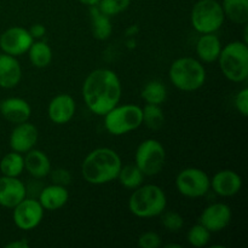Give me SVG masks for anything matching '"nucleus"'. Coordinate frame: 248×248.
Segmentation results:
<instances>
[{
	"instance_id": "nucleus-2",
	"label": "nucleus",
	"mask_w": 248,
	"mask_h": 248,
	"mask_svg": "<svg viewBox=\"0 0 248 248\" xmlns=\"http://www.w3.org/2000/svg\"><path fill=\"white\" fill-rule=\"evenodd\" d=\"M123 167L120 156L110 148H97L86 155L81 165L85 181L93 186L110 183L118 178Z\"/></svg>"
},
{
	"instance_id": "nucleus-28",
	"label": "nucleus",
	"mask_w": 248,
	"mask_h": 248,
	"mask_svg": "<svg viewBox=\"0 0 248 248\" xmlns=\"http://www.w3.org/2000/svg\"><path fill=\"white\" fill-rule=\"evenodd\" d=\"M143 111V124L147 126L149 130L157 131L164 126L165 115L161 107L157 104H145Z\"/></svg>"
},
{
	"instance_id": "nucleus-34",
	"label": "nucleus",
	"mask_w": 248,
	"mask_h": 248,
	"mask_svg": "<svg viewBox=\"0 0 248 248\" xmlns=\"http://www.w3.org/2000/svg\"><path fill=\"white\" fill-rule=\"evenodd\" d=\"M51 178H52L53 184H58V186H67L72 181V174L69 173L68 170L64 169H56L55 171H50Z\"/></svg>"
},
{
	"instance_id": "nucleus-19",
	"label": "nucleus",
	"mask_w": 248,
	"mask_h": 248,
	"mask_svg": "<svg viewBox=\"0 0 248 248\" xmlns=\"http://www.w3.org/2000/svg\"><path fill=\"white\" fill-rule=\"evenodd\" d=\"M69 200V193L65 186L51 184L45 186L39 194V202L46 211H57Z\"/></svg>"
},
{
	"instance_id": "nucleus-16",
	"label": "nucleus",
	"mask_w": 248,
	"mask_h": 248,
	"mask_svg": "<svg viewBox=\"0 0 248 248\" xmlns=\"http://www.w3.org/2000/svg\"><path fill=\"white\" fill-rule=\"evenodd\" d=\"M211 188L217 195L230 198L241 190L242 178L232 170H222L211 178Z\"/></svg>"
},
{
	"instance_id": "nucleus-7",
	"label": "nucleus",
	"mask_w": 248,
	"mask_h": 248,
	"mask_svg": "<svg viewBox=\"0 0 248 248\" xmlns=\"http://www.w3.org/2000/svg\"><path fill=\"white\" fill-rule=\"evenodd\" d=\"M224 11L217 0H199L191 9L190 21L200 34L216 33L224 23Z\"/></svg>"
},
{
	"instance_id": "nucleus-9",
	"label": "nucleus",
	"mask_w": 248,
	"mask_h": 248,
	"mask_svg": "<svg viewBox=\"0 0 248 248\" xmlns=\"http://www.w3.org/2000/svg\"><path fill=\"white\" fill-rule=\"evenodd\" d=\"M176 188L186 198H202L210 191L211 179L203 170L188 167L177 174Z\"/></svg>"
},
{
	"instance_id": "nucleus-21",
	"label": "nucleus",
	"mask_w": 248,
	"mask_h": 248,
	"mask_svg": "<svg viewBox=\"0 0 248 248\" xmlns=\"http://www.w3.org/2000/svg\"><path fill=\"white\" fill-rule=\"evenodd\" d=\"M222 47L220 39L215 33L202 34L196 43V55L202 62L212 63L218 60Z\"/></svg>"
},
{
	"instance_id": "nucleus-13",
	"label": "nucleus",
	"mask_w": 248,
	"mask_h": 248,
	"mask_svg": "<svg viewBox=\"0 0 248 248\" xmlns=\"http://www.w3.org/2000/svg\"><path fill=\"white\" fill-rule=\"evenodd\" d=\"M39 132L35 125L24 121L17 124L16 127L12 130L10 136V147L12 152H17L19 154H26L27 152L33 149L38 142Z\"/></svg>"
},
{
	"instance_id": "nucleus-35",
	"label": "nucleus",
	"mask_w": 248,
	"mask_h": 248,
	"mask_svg": "<svg viewBox=\"0 0 248 248\" xmlns=\"http://www.w3.org/2000/svg\"><path fill=\"white\" fill-rule=\"evenodd\" d=\"M28 31H29V33H31V35L33 36L34 40H35V39L43 38L46 33V28L40 23L33 24V26H31V28L28 29Z\"/></svg>"
},
{
	"instance_id": "nucleus-10",
	"label": "nucleus",
	"mask_w": 248,
	"mask_h": 248,
	"mask_svg": "<svg viewBox=\"0 0 248 248\" xmlns=\"http://www.w3.org/2000/svg\"><path fill=\"white\" fill-rule=\"evenodd\" d=\"M44 208L35 199L24 198L14 207L12 218L18 229L29 232L38 227L44 217Z\"/></svg>"
},
{
	"instance_id": "nucleus-3",
	"label": "nucleus",
	"mask_w": 248,
	"mask_h": 248,
	"mask_svg": "<svg viewBox=\"0 0 248 248\" xmlns=\"http://www.w3.org/2000/svg\"><path fill=\"white\" fill-rule=\"evenodd\" d=\"M167 206L164 190L155 184H145L135 189L128 199V210L140 218H152L161 215Z\"/></svg>"
},
{
	"instance_id": "nucleus-32",
	"label": "nucleus",
	"mask_w": 248,
	"mask_h": 248,
	"mask_svg": "<svg viewBox=\"0 0 248 248\" xmlns=\"http://www.w3.org/2000/svg\"><path fill=\"white\" fill-rule=\"evenodd\" d=\"M137 245L140 248H159L162 245V239L157 232H145L140 235Z\"/></svg>"
},
{
	"instance_id": "nucleus-18",
	"label": "nucleus",
	"mask_w": 248,
	"mask_h": 248,
	"mask_svg": "<svg viewBox=\"0 0 248 248\" xmlns=\"http://www.w3.org/2000/svg\"><path fill=\"white\" fill-rule=\"evenodd\" d=\"M22 78L21 64L15 56L0 53V87L14 89Z\"/></svg>"
},
{
	"instance_id": "nucleus-25",
	"label": "nucleus",
	"mask_w": 248,
	"mask_h": 248,
	"mask_svg": "<svg viewBox=\"0 0 248 248\" xmlns=\"http://www.w3.org/2000/svg\"><path fill=\"white\" fill-rule=\"evenodd\" d=\"M0 171L2 176L18 177L24 171V156L17 152L7 153L0 161Z\"/></svg>"
},
{
	"instance_id": "nucleus-6",
	"label": "nucleus",
	"mask_w": 248,
	"mask_h": 248,
	"mask_svg": "<svg viewBox=\"0 0 248 248\" xmlns=\"http://www.w3.org/2000/svg\"><path fill=\"white\" fill-rule=\"evenodd\" d=\"M142 124V108L136 104H118L104 115V127L113 136H123L132 132Z\"/></svg>"
},
{
	"instance_id": "nucleus-22",
	"label": "nucleus",
	"mask_w": 248,
	"mask_h": 248,
	"mask_svg": "<svg viewBox=\"0 0 248 248\" xmlns=\"http://www.w3.org/2000/svg\"><path fill=\"white\" fill-rule=\"evenodd\" d=\"M90 18H91L92 35L97 40H107L110 38L113 26H111L110 17L98 9L97 5L90 6Z\"/></svg>"
},
{
	"instance_id": "nucleus-33",
	"label": "nucleus",
	"mask_w": 248,
	"mask_h": 248,
	"mask_svg": "<svg viewBox=\"0 0 248 248\" xmlns=\"http://www.w3.org/2000/svg\"><path fill=\"white\" fill-rule=\"evenodd\" d=\"M235 107L242 116H248V89L245 87L235 97Z\"/></svg>"
},
{
	"instance_id": "nucleus-8",
	"label": "nucleus",
	"mask_w": 248,
	"mask_h": 248,
	"mask_svg": "<svg viewBox=\"0 0 248 248\" xmlns=\"http://www.w3.org/2000/svg\"><path fill=\"white\" fill-rule=\"evenodd\" d=\"M136 165L144 176H155L160 173L166 161V150L156 140H145L136 150Z\"/></svg>"
},
{
	"instance_id": "nucleus-12",
	"label": "nucleus",
	"mask_w": 248,
	"mask_h": 248,
	"mask_svg": "<svg viewBox=\"0 0 248 248\" xmlns=\"http://www.w3.org/2000/svg\"><path fill=\"white\" fill-rule=\"evenodd\" d=\"M232 208L227 203L216 202L207 206L202 211L199 218V223L212 234L225 229L232 222Z\"/></svg>"
},
{
	"instance_id": "nucleus-36",
	"label": "nucleus",
	"mask_w": 248,
	"mask_h": 248,
	"mask_svg": "<svg viewBox=\"0 0 248 248\" xmlns=\"http://www.w3.org/2000/svg\"><path fill=\"white\" fill-rule=\"evenodd\" d=\"M6 248H29V242L26 239L17 240V241H11L5 245Z\"/></svg>"
},
{
	"instance_id": "nucleus-26",
	"label": "nucleus",
	"mask_w": 248,
	"mask_h": 248,
	"mask_svg": "<svg viewBox=\"0 0 248 248\" xmlns=\"http://www.w3.org/2000/svg\"><path fill=\"white\" fill-rule=\"evenodd\" d=\"M140 97H142L145 103L161 106L167 98L166 86L161 81H157V80L148 82L142 89Z\"/></svg>"
},
{
	"instance_id": "nucleus-30",
	"label": "nucleus",
	"mask_w": 248,
	"mask_h": 248,
	"mask_svg": "<svg viewBox=\"0 0 248 248\" xmlns=\"http://www.w3.org/2000/svg\"><path fill=\"white\" fill-rule=\"evenodd\" d=\"M130 4L131 0H99L97 6L103 14L111 17L127 10Z\"/></svg>"
},
{
	"instance_id": "nucleus-24",
	"label": "nucleus",
	"mask_w": 248,
	"mask_h": 248,
	"mask_svg": "<svg viewBox=\"0 0 248 248\" xmlns=\"http://www.w3.org/2000/svg\"><path fill=\"white\" fill-rule=\"evenodd\" d=\"M29 61L36 68H45L52 61V50L45 41H33L28 50Z\"/></svg>"
},
{
	"instance_id": "nucleus-31",
	"label": "nucleus",
	"mask_w": 248,
	"mask_h": 248,
	"mask_svg": "<svg viewBox=\"0 0 248 248\" xmlns=\"http://www.w3.org/2000/svg\"><path fill=\"white\" fill-rule=\"evenodd\" d=\"M161 223L166 230L171 232H177L183 228L184 219L179 213L173 212V211H167L162 212L161 215Z\"/></svg>"
},
{
	"instance_id": "nucleus-5",
	"label": "nucleus",
	"mask_w": 248,
	"mask_h": 248,
	"mask_svg": "<svg viewBox=\"0 0 248 248\" xmlns=\"http://www.w3.org/2000/svg\"><path fill=\"white\" fill-rule=\"evenodd\" d=\"M223 75L232 82H244L248 78V46L245 41H232L222 47L218 57Z\"/></svg>"
},
{
	"instance_id": "nucleus-11",
	"label": "nucleus",
	"mask_w": 248,
	"mask_h": 248,
	"mask_svg": "<svg viewBox=\"0 0 248 248\" xmlns=\"http://www.w3.org/2000/svg\"><path fill=\"white\" fill-rule=\"evenodd\" d=\"M33 41L34 39L28 29L23 27H11L0 35V47L4 53L18 57L28 52Z\"/></svg>"
},
{
	"instance_id": "nucleus-27",
	"label": "nucleus",
	"mask_w": 248,
	"mask_h": 248,
	"mask_svg": "<svg viewBox=\"0 0 248 248\" xmlns=\"http://www.w3.org/2000/svg\"><path fill=\"white\" fill-rule=\"evenodd\" d=\"M119 182L125 188L135 190L140 186L143 184V179H144V174L142 173L137 165H126V166L121 167L120 172L118 174Z\"/></svg>"
},
{
	"instance_id": "nucleus-17",
	"label": "nucleus",
	"mask_w": 248,
	"mask_h": 248,
	"mask_svg": "<svg viewBox=\"0 0 248 248\" xmlns=\"http://www.w3.org/2000/svg\"><path fill=\"white\" fill-rule=\"evenodd\" d=\"M0 113L5 120L17 125L29 120L31 108L26 99L19 97H10L0 103Z\"/></svg>"
},
{
	"instance_id": "nucleus-4",
	"label": "nucleus",
	"mask_w": 248,
	"mask_h": 248,
	"mask_svg": "<svg viewBox=\"0 0 248 248\" xmlns=\"http://www.w3.org/2000/svg\"><path fill=\"white\" fill-rule=\"evenodd\" d=\"M170 80L174 87L184 92H193L203 86L206 70L201 62L193 57H181L170 67Z\"/></svg>"
},
{
	"instance_id": "nucleus-38",
	"label": "nucleus",
	"mask_w": 248,
	"mask_h": 248,
	"mask_svg": "<svg viewBox=\"0 0 248 248\" xmlns=\"http://www.w3.org/2000/svg\"><path fill=\"white\" fill-rule=\"evenodd\" d=\"M171 247H176V248H181V245H174V244H169L165 246V248H171Z\"/></svg>"
},
{
	"instance_id": "nucleus-1",
	"label": "nucleus",
	"mask_w": 248,
	"mask_h": 248,
	"mask_svg": "<svg viewBox=\"0 0 248 248\" xmlns=\"http://www.w3.org/2000/svg\"><path fill=\"white\" fill-rule=\"evenodd\" d=\"M123 86L115 72L99 68L90 73L82 85V98L90 111L104 116L118 106L121 99Z\"/></svg>"
},
{
	"instance_id": "nucleus-23",
	"label": "nucleus",
	"mask_w": 248,
	"mask_h": 248,
	"mask_svg": "<svg viewBox=\"0 0 248 248\" xmlns=\"http://www.w3.org/2000/svg\"><path fill=\"white\" fill-rule=\"evenodd\" d=\"M224 16L236 24H247L248 22V0H223Z\"/></svg>"
},
{
	"instance_id": "nucleus-20",
	"label": "nucleus",
	"mask_w": 248,
	"mask_h": 248,
	"mask_svg": "<svg viewBox=\"0 0 248 248\" xmlns=\"http://www.w3.org/2000/svg\"><path fill=\"white\" fill-rule=\"evenodd\" d=\"M24 170L34 178H44L50 174L51 161L45 153L33 148L26 153Z\"/></svg>"
},
{
	"instance_id": "nucleus-29",
	"label": "nucleus",
	"mask_w": 248,
	"mask_h": 248,
	"mask_svg": "<svg viewBox=\"0 0 248 248\" xmlns=\"http://www.w3.org/2000/svg\"><path fill=\"white\" fill-rule=\"evenodd\" d=\"M188 242L194 247H205L211 240V232L202 224H195L190 228L186 235Z\"/></svg>"
},
{
	"instance_id": "nucleus-15",
	"label": "nucleus",
	"mask_w": 248,
	"mask_h": 248,
	"mask_svg": "<svg viewBox=\"0 0 248 248\" xmlns=\"http://www.w3.org/2000/svg\"><path fill=\"white\" fill-rule=\"evenodd\" d=\"M27 198V189L18 177H0V206L14 208Z\"/></svg>"
},
{
	"instance_id": "nucleus-37",
	"label": "nucleus",
	"mask_w": 248,
	"mask_h": 248,
	"mask_svg": "<svg viewBox=\"0 0 248 248\" xmlns=\"http://www.w3.org/2000/svg\"><path fill=\"white\" fill-rule=\"evenodd\" d=\"M81 4L84 5H87V6H94V5H97L99 2V0H79Z\"/></svg>"
},
{
	"instance_id": "nucleus-14",
	"label": "nucleus",
	"mask_w": 248,
	"mask_h": 248,
	"mask_svg": "<svg viewBox=\"0 0 248 248\" xmlns=\"http://www.w3.org/2000/svg\"><path fill=\"white\" fill-rule=\"evenodd\" d=\"M75 109H77V104H75L74 98L70 94L60 93L53 97L48 103L47 114L53 124L64 125L74 118Z\"/></svg>"
}]
</instances>
